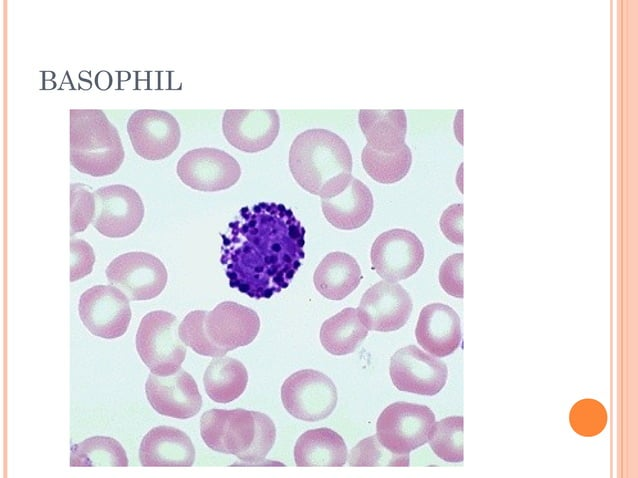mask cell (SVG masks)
<instances>
[{"label": "cell", "mask_w": 638, "mask_h": 478, "mask_svg": "<svg viewBox=\"0 0 638 478\" xmlns=\"http://www.w3.org/2000/svg\"><path fill=\"white\" fill-rule=\"evenodd\" d=\"M373 205V196L369 188L354 177L337 195L321 199L322 212L326 220L340 230L362 227L370 219Z\"/></svg>", "instance_id": "cell-20"}, {"label": "cell", "mask_w": 638, "mask_h": 478, "mask_svg": "<svg viewBox=\"0 0 638 478\" xmlns=\"http://www.w3.org/2000/svg\"><path fill=\"white\" fill-rule=\"evenodd\" d=\"M362 279L361 268L345 252L327 254L317 266L313 281L317 291L329 300H342L351 294Z\"/></svg>", "instance_id": "cell-22"}, {"label": "cell", "mask_w": 638, "mask_h": 478, "mask_svg": "<svg viewBox=\"0 0 638 478\" xmlns=\"http://www.w3.org/2000/svg\"><path fill=\"white\" fill-rule=\"evenodd\" d=\"M136 350L152 374L177 372L186 357V345L179 337V321L163 310L147 313L136 334Z\"/></svg>", "instance_id": "cell-4"}, {"label": "cell", "mask_w": 638, "mask_h": 478, "mask_svg": "<svg viewBox=\"0 0 638 478\" xmlns=\"http://www.w3.org/2000/svg\"><path fill=\"white\" fill-rule=\"evenodd\" d=\"M200 434L213 451L255 464L262 462L272 449L276 427L258 411L210 409L201 416Z\"/></svg>", "instance_id": "cell-2"}, {"label": "cell", "mask_w": 638, "mask_h": 478, "mask_svg": "<svg viewBox=\"0 0 638 478\" xmlns=\"http://www.w3.org/2000/svg\"><path fill=\"white\" fill-rule=\"evenodd\" d=\"M95 210L94 193L82 183L70 185V236L84 231L92 222Z\"/></svg>", "instance_id": "cell-31"}, {"label": "cell", "mask_w": 638, "mask_h": 478, "mask_svg": "<svg viewBox=\"0 0 638 478\" xmlns=\"http://www.w3.org/2000/svg\"><path fill=\"white\" fill-rule=\"evenodd\" d=\"M94 193L93 227L103 236L122 238L134 233L144 217L139 194L121 184L98 188Z\"/></svg>", "instance_id": "cell-10"}, {"label": "cell", "mask_w": 638, "mask_h": 478, "mask_svg": "<svg viewBox=\"0 0 638 478\" xmlns=\"http://www.w3.org/2000/svg\"><path fill=\"white\" fill-rule=\"evenodd\" d=\"M361 161L364 170L373 180L382 184H393L408 174L412 164V153L406 143L392 152L375 150L366 144Z\"/></svg>", "instance_id": "cell-26"}, {"label": "cell", "mask_w": 638, "mask_h": 478, "mask_svg": "<svg viewBox=\"0 0 638 478\" xmlns=\"http://www.w3.org/2000/svg\"><path fill=\"white\" fill-rule=\"evenodd\" d=\"M607 420L605 407L599 401L590 398L576 402L569 413L572 429L585 437L600 434L605 429Z\"/></svg>", "instance_id": "cell-30"}, {"label": "cell", "mask_w": 638, "mask_h": 478, "mask_svg": "<svg viewBox=\"0 0 638 478\" xmlns=\"http://www.w3.org/2000/svg\"><path fill=\"white\" fill-rule=\"evenodd\" d=\"M347 457L344 439L326 427L305 431L294 447V461L298 467H342Z\"/></svg>", "instance_id": "cell-21"}, {"label": "cell", "mask_w": 638, "mask_h": 478, "mask_svg": "<svg viewBox=\"0 0 638 478\" xmlns=\"http://www.w3.org/2000/svg\"><path fill=\"white\" fill-rule=\"evenodd\" d=\"M124 156L119 133L102 110H70V163L76 170L93 177L111 175Z\"/></svg>", "instance_id": "cell-3"}, {"label": "cell", "mask_w": 638, "mask_h": 478, "mask_svg": "<svg viewBox=\"0 0 638 478\" xmlns=\"http://www.w3.org/2000/svg\"><path fill=\"white\" fill-rule=\"evenodd\" d=\"M78 311L89 332L105 339L124 335L132 315L128 297L111 285H96L84 291Z\"/></svg>", "instance_id": "cell-9"}, {"label": "cell", "mask_w": 638, "mask_h": 478, "mask_svg": "<svg viewBox=\"0 0 638 478\" xmlns=\"http://www.w3.org/2000/svg\"><path fill=\"white\" fill-rule=\"evenodd\" d=\"M463 204L456 203L447 207L439 220L443 235L452 243L463 245Z\"/></svg>", "instance_id": "cell-34"}, {"label": "cell", "mask_w": 638, "mask_h": 478, "mask_svg": "<svg viewBox=\"0 0 638 478\" xmlns=\"http://www.w3.org/2000/svg\"><path fill=\"white\" fill-rule=\"evenodd\" d=\"M279 130L280 119L274 109H228L222 119V131L228 143L246 153L270 147Z\"/></svg>", "instance_id": "cell-17"}, {"label": "cell", "mask_w": 638, "mask_h": 478, "mask_svg": "<svg viewBox=\"0 0 638 478\" xmlns=\"http://www.w3.org/2000/svg\"><path fill=\"white\" fill-rule=\"evenodd\" d=\"M439 283L443 290L456 298H463V253L447 257L439 269Z\"/></svg>", "instance_id": "cell-32"}, {"label": "cell", "mask_w": 638, "mask_h": 478, "mask_svg": "<svg viewBox=\"0 0 638 478\" xmlns=\"http://www.w3.org/2000/svg\"><path fill=\"white\" fill-rule=\"evenodd\" d=\"M202 325L214 357H221L252 343L260 330V318L247 306L224 301L211 311H205Z\"/></svg>", "instance_id": "cell-7"}, {"label": "cell", "mask_w": 638, "mask_h": 478, "mask_svg": "<svg viewBox=\"0 0 638 478\" xmlns=\"http://www.w3.org/2000/svg\"><path fill=\"white\" fill-rule=\"evenodd\" d=\"M281 400L293 417L308 422L320 421L334 411L338 394L333 381L324 373L303 369L290 375L282 384Z\"/></svg>", "instance_id": "cell-6"}, {"label": "cell", "mask_w": 638, "mask_h": 478, "mask_svg": "<svg viewBox=\"0 0 638 478\" xmlns=\"http://www.w3.org/2000/svg\"><path fill=\"white\" fill-rule=\"evenodd\" d=\"M368 328L360 319L358 310L344 308L325 320L320 328V342L332 355L353 353L365 340Z\"/></svg>", "instance_id": "cell-24"}, {"label": "cell", "mask_w": 638, "mask_h": 478, "mask_svg": "<svg viewBox=\"0 0 638 478\" xmlns=\"http://www.w3.org/2000/svg\"><path fill=\"white\" fill-rule=\"evenodd\" d=\"M389 373L393 385L400 391L433 396L447 382L446 364L415 345L396 351L390 359Z\"/></svg>", "instance_id": "cell-13"}, {"label": "cell", "mask_w": 638, "mask_h": 478, "mask_svg": "<svg viewBox=\"0 0 638 478\" xmlns=\"http://www.w3.org/2000/svg\"><path fill=\"white\" fill-rule=\"evenodd\" d=\"M70 252V282H75L92 272L95 255L91 245L78 238L70 240Z\"/></svg>", "instance_id": "cell-33"}, {"label": "cell", "mask_w": 638, "mask_h": 478, "mask_svg": "<svg viewBox=\"0 0 638 478\" xmlns=\"http://www.w3.org/2000/svg\"><path fill=\"white\" fill-rule=\"evenodd\" d=\"M415 337L418 344L431 355L438 358L446 357L460 345V318L448 305L428 304L420 312Z\"/></svg>", "instance_id": "cell-18"}, {"label": "cell", "mask_w": 638, "mask_h": 478, "mask_svg": "<svg viewBox=\"0 0 638 478\" xmlns=\"http://www.w3.org/2000/svg\"><path fill=\"white\" fill-rule=\"evenodd\" d=\"M105 273L108 282L132 301L157 297L164 290L168 279L162 261L141 251L119 255L107 266Z\"/></svg>", "instance_id": "cell-8"}, {"label": "cell", "mask_w": 638, "mask_h": 478, "mask_svg": "<svg viewBox=\"0 0 638 478\" xmlns=\"http://www.w3.org/2000/svg\"><path fill=\"white\" fill-rule=\"evenodd\" d=\"M424 247L413 232L395 228L381 233L373 242L370 259L376 273L391 282L415 274L424 260Z\"/></svg>", "instance_id": "cell-12"}, {"label": "cell", "mask_w": 638, "mask_h": 478, "mask_svg": "<svg viewBox=\"0 0 638 478\" xmlns=\"http://www.w3.org/2000/svg\"><path fill=\"white\" fill-rule=\"evenodd\" d=\"M195 448L188 435L178 428L157 426L143 437L139 460L144 467H190Z\"/></svg>", "instance_id": "cell-19"}, {"label": "cell", "mask_w": 638, "mask_h": 478, "mask_svg": "<svg viewBox=\"0 0 638 478\" xmlns=\"http://www.w3.org/2000/svg\"><path fill=\"white\" fill-rule=\"evenodd\" d=\"M462 416H449L435 422L429 433L428 442L432 451L449 463L463 461Z\"/></svg>", "instance_id": "cell-28"}, {"label": "cell", "mask_w": 638, "mask_h": 478, "mask_svg": "<svg viewBox=\"0 0 638 478\" xmlns=\"http://www.w3.org/2000/svg\"><path fill=\"white\" fill-rule=\"evenodd\" d=\"M145 393L157 413L172 418L194 417L202 407V396L194 378L181 368L170 375L151 373L145 384Z\"/></svg>", "instance_id": "cell-16"}, {"label": "cell", "mask_w": 638, "mask_h": 478, "mask_svg": "<svg viewBox=\"0 0 638 478\" xmlns=\"http://www.w3.org/2000/svg\"><path fill=\"white\" fill-rule=\"evenodd\" d=\"M70 466L126 467L128 459L123 446L116 439L107 436H93L72 445Z\"/></svg>", "instance_id": "cell-27"}, {"label": "cell", "mask_w": 638, "mask_h": 478, "mask_svg": "<svg viewBox=\"0 0 638 478\" xmlns=\"http://www.w3.org/2000/svg\"><path fill=\"white\" fill-rule=\"evenodd\" d=\"M434 423L435 415L429 407L403 401L394 402L379 415L376 436L391 452L409 455L428 442Z\"/></svg>", "instance_id": "cell-5"}, {"label": "cell", "mask_w": 638, "mask_h": 478, "mask_svg": "<svg viewBox=\"0 0 638 478\" xmlns=\"http://www.w3.org/2000/svg\"><path fill=\"white\" fill-rule=\"evenodd\" d=\"M204 388L210 399L229 403L240 397L248 383L247 369L242 362L228 356L214 357L203 376Z\"/></svg>", "instance_id": "cell-25"}, {"label": "cell", "mask_w": 638, "mask_h": 478, "mask_svg": "<svg viewBox=\"0 0 638 478\" xmlns=\"http://www.w3.org/2000/svg\"><path fill=\"white\" fill-rule=\"evenodd\" d=\"M177 175L194 190L215 192L235 185L241 176V168L225 151L202 147L188 151L179 159Z\"/></svg>", "instance_id": "cell-11"}, {"label": "cell", "mask_w": 638, "mask_h": 478, "mask_svg": "<svg viewBox=\"0 0 638 478\" xmlns=\"http://www.w3.org/2000/svg\"><path fill=\"white\" fill-rule=\"evenodd\" d=\"M289 168L300 187L321 199L337 195L353 178L347 143L322 128L308 129L296 136L289 151Z\"/></svg>", "instance_id": "cell-1"}, {"label": "cell", "mask_w": 638, "mask_h": 478, "mask_svg": "<svg viewBox=\"0 0 638 478\" xmlns=\"http://www.w3.org/2000/svg\"><path fill=\"white\" fill-rule=\"evenodd\" d=\"M127 132L134 151L146 160H162L178 147L180 126L169 112L140 109L131 114Z\"/></svg>", "instance_id": "cell-14"}, {"label": "cell", "mask_w": 638, "mask_h": 478, "mask_svg": "<svg viewBox=\"0 0 638 478\" xmlns=\"http://www.w3.org/2000/svg\"><path fill=\"white\" fill-rule=\"evenodd\" d=\"M358 122L367 145L375 150L392 152L405 144L407 117L402 109H361Z\"/></svg>", "instance_id": "cell-23"}, {"label": "cell", "mask_w": 638, "mask_h": 478, "mask_svg": "<svg viewBox=\"0 0 638 478\" xmlns=\"http://www.w3.org/2000/svg\"><path fill=\"white\" fill-rule=\"evenodd\" d=\"M412 308V299L400 284L382 280L365 291L357 310L368 330L392 332L407 323Z\"/></svg>", "instance_id": "cell-15"}, {"label": "cell", "mask_w": 638, "mask_h": 478, "mask_svg": "<svg viewBox=\"0 0 638 478\" xmlns=\"http://www.w3.org/2000/svg\"><path fill=\"white\" fill-rule=\"evenodd\" d=\"M348 463L351 467L409 466V455H397L378 440L376 435L359 441L350 451Z\"/></svg>", "instance_id": "cell-29"}]
</instances>
